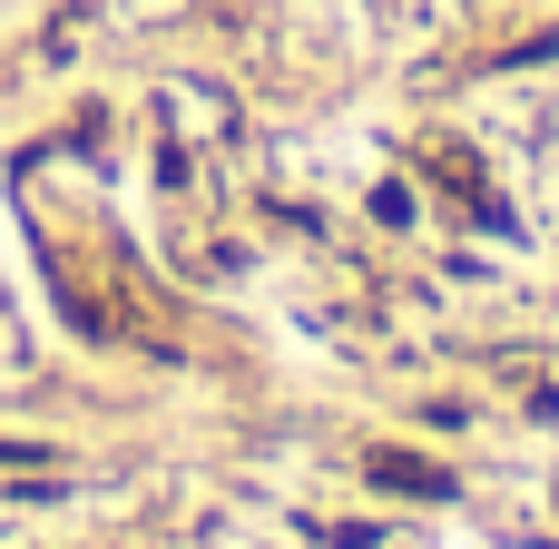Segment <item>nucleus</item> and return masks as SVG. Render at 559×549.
<instances>
[{
	"label": "nucleus",
	"instance_id": "1",
	"mask_svg": "<svg viewBox=\"0 0 559 549\" xmlns=\"http://www.w3.org/2000/svg\"><path fill=\"white\" fill-rule=\"evenodd\" d=\"M373 481H383V491H423V501L452 491V472H442V462H413V452H373Z\"/></svg>",
	"mask_w": 559,
	"mask_h": 549
}]
</instances>
